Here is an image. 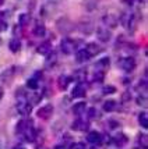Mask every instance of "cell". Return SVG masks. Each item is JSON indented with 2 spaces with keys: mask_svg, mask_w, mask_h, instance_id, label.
Returning a JSON list of instances; mask_svg holds the SVG:
<instances>
[{
  "mask_svg": "<svg viewBox=\"0 0 148 149\" xmlns=\"http://www.w3.org/2000/svg\"><path fill=\"white\" fill-rule=\"evenodd\" d=\"M120 22L123 24L124 28H127L129 31L134 32L135 31V25H137V19H135V15L133 13H126L122 15L120 18Z\"/></svg>",
  "mask_w": 148,
  "mask_h": 149,
  "instance_id": "4",
  "label": "cell"
},
{
  "mask_svg": "<svg viewBox=\"0 0 148 149\" xmlns=\"http://www.w3.org/2000/svg\"><path fill=\"white\" fill-rule=\"evenodd\" d=\"M87 141L92 145H101V143H103V136L98 131H90L87 135Z\"/></svg>",
  "mask_w": 148,
  "mask_h": 149,
  "instance_id": "8",
  "label": "cell"
},
{
  "mask_svg": "<svg viewBox=\"0 0 148 149\" xmlns=\"http://www.w3.org/2000/svg\"><path fill=\"white\" fill-rule=\"evenodd\" d=\"M102 24H103V26H106L108 29H110V28H115L117 25V19H116L115 15L108 14V15H105L102 18Z\"/></svg>",
  "mask_w": 148,
  "mask_h": 149,
  "instance_id": "15",
  "label": "cell"
},
{
  "mask_svg": "<svg viewBox=\"0 0 148 149\" xmlns=\"http://www.w3.org/2000/svg\"><path fill=\"white\" fill-rule=\"evenodd\" d=\"M36 52H38V54H42V56H46V54H49V53L52 52V43L49 42V40L41 42V45L38 46Z\"/></svg>",
  "mask_w": 148,
  "mask_h": 149,
  "instance_id": "16",
  "label": "cell"
},
{
  "mask_svg": "<svg viewBox=\"0 0 148 149\" xmlns=\"http://www.w3.org/2000/svg\"><path fill=\"white\" fill-rule=\"evenodd\" d=\"M117 64H119V67H120L124 72H131V71H134L137 63H135L134 57H131V56H126V57L120 58Z\"/></svg>",
  "mask_w": 148,
  "mask_h": 149,
  "instance_id": "3",
  "label": "cell"
},
{
  "mask_svg": "<svg viewBox=\"0 0 148 149\" xmlns=\"http://www.w3.org/2000/svg\"><path fill=\"white\" fill-rule=\"evenodd\" d=\"M29 127H34V121L31 118H24V120H20L17 125H15V131H17V134H22L27 128H29Z\"/></svg>",
  "mask_w": 148,
  "mask_h": 149,
  "instance_id": "11",
  "label": "cell"
},
{
  "mask_svg": "<svg viewBox=\"0 0 148 149\" xmlns=\"http://www.w3.org/2000/svg\"><path fill=\"white\" fill-rule=\"evenodd\" d=\"M71 82V78L69 77V75H66V74H63V75H60L58 79V86L60 91H66L67 89V86L70 85Z\"/></svg>",
  "mask_w": 148,
  "mask_h": 149,
  "instance_id": "17",
  "label": "cell"
},
{
  "mask_svg": "<svg viewBox=\"0 0 148 149\" xmlns=\"http://www.w3.org/2000/svg\"><path fill=\"white\" fill-rule=\"evenodd\" d=\"M42 149H46V148H42Z\"/></svg>",
  "mask_w": 148,
  "mask_h": 149,
  "instance_id": "43",
  "label": "cell"
},
{
  "mask_svg": "<svg viewBox=\"0 0 148 149\" xmlns=\"http://www.w3.org/2000/svg\"><path fill=\"white\" fill-rule=\"evenodd\" d=\"M29 24V15L28 14H20L18 15V25L21 28H25Z\"/></svg>",
  "mask_w": 148,
  "mask_h": 149,
  "instance_id": "27",
  "label": "cell"
},
{
  "mask_svg": "<svg viewBox=\"0 0 148 149\" xmlns=\"http://www.w3.org/2000/svg\"><path fill=\"white\" fill-rule=\"evenodd\" d=\"M109 63H110L109 57H102L101 60H98L97 61V64H95V70H99V71H106V68H109Z\"/></svg>",
  "mask_w": 148,
  "mask_h": 149,
  "instance_id": "22",
  "label": "cell"
},
{
  "mask_svg": "<svg viewBox=\"0 0 148 149\" xmlns=\"http://www.w3.org/2000/svg\"><path fill=\"white\" fill-rule=\"evenodd\" d=\"M15 71H17V67H8L6 71L1 72V79H3V82H11L14 79V77H15Z\"/></svg>",
  "mask_w": 148,
  "mask_h": 149,
  "instance_id": "13",
  "label": "cell"
},
{
  "mask_svg": "<svg viewBox=\"0 0 148 149\" xmlns=\"http://www.w3.org/2000/svg\"><path fill=\"white\" fill-rule=\"evenodd\" d=\"M116 92V88L113 85H108V86H103L102 88V93L103 95H112Z\"/></svg>",
  "mask_w": 148,
  "mask_h": 149,
  "instance_id": "30",
  "label": "cell"
},
{
  "mask_svg": "<svg viewBox=\"0 0 148 149\" xmlns=\"http://www.w3.org/2000/svg\"><path fill=\"white\" fill-rule=\"evenodd\" d=\"M8 49H10L13 53H18L20 49H21V42H20V39H17V38L11 39V40L8 42Z\"/></svg>",
  "mask_w": 148,
  "mask_h": 149,
  "instance_id": "24",
  "label": "cell"
},
{
  "mask_svg": "<svg viewBox=\"0 0 148 149\" xmlns=\"http://www.w3.org/2000/svg\"><path fill=\"white\" fill-rule=\"evenodd\" d=\"M140 97H142V104H145V102H147V99H145V93H144V95H140ZM137 103L138 104H141V99H138V100H137Z\"/></svg>",
  "mask_w": 148,
  "mask_h": 149,
  "instance_id": "34",
  "label": "cell"
},
{
  "mask_svg": "<svg viewBox=\"0 0 148 149\" xmlns=\"http://www.w3.org/2000/svg\"><path fill=\"white\" fill-rule=\"evenodd\" d=\"M0 149H1V143H0Z\"/></svg>",
  "mask_w": 148,
  "mask_h": 149,
  "instance_id": "42",
  "label": "cell"
},
{
  "mask_svg": "<svg viewBox=\"0 0 148 149\" xmlns=\"http://www.w3.org/2000/svg\"><path fill=\"white\" fill-rule=\"evenodd\" d=\"M97 36L101 42H108L110 39V36H112V32H110V29H108L106 26L102 25L97 29Z\"/></svg>",
  "mask_w": 148,
  "mask_h": 149,
  "instance_id": "12",
  "label": "cell"
},
{
  "mask_svg": "<svg viewBox=\"0 0 148 149\" xmlns=\"http://www.w3.org/2000/svg\"><path fill=\"white\" fill-rule=\"evenodd\" d=\"M90 58H91L90 53L87 52V50H85L84 47L76 52V60H77L78 63H85V61H88Z\"/></svg>",
  "mask_w": 148,
  "mask_h": 149,
  "instance_id": "20",
  "label": "cell"
},
{
  "mask_svg": "<svg viewBox=\"0 0 148 149\" xmlns=\"http://www.w3.org/2000/svg\"><path fill=\"white\" fill-rule=\"evenodd\" d=\"M38 86H39V81L36 78L32 77L27 81V88H28V89H34V91H35V89H38Z\"/></svg>",
  "mask_w": 148,
  "mask_h": 149,
  "instance_id": "28",
  "label": "cell"
},
{
  "mask_svg": "<svg viewBox=\"0 0 148 149\" xmlns=\"http://www.w3.org/2000/svg\"><path fill=\"white\" fill-rule=\"evenodd\" d=\"M6 29H7V22L3 21V19H0V32H3V31H6Z\"/></svg>",
  "mask_w": 148,
  "mask_h": 149,
  "instance_id": "32",
  "label": "cell"
},
{
  "mask_svg": "<svg viewBox=\"0 0 148 149\" xmlns=\"http://www.w3.org/2000/svg\"><path fill=\"white\" fill-rule=\"evenodd\" d=\"M84 49H85L87 52L90 53V56H91V57L97 56L98 53H99L101 50H102V47H101V46L98 45V43H94V42H91V43H88V45L85 46Z\"/></svg>",
  "mask_w": 148,
  "mask_h": 149,
  "instance_id": "18",
  "label": "cell"
},
{
  "mask_svg": "<svg viewBox=\"0 0 148 149\" xmlns=\"http://www.w3.org/2000/svg\"><path fill=\"white\" fill-rule=\"evenodd\" d=\"M34 35L36 36V38H42V36H45L46 33V26L45 24L41 21V19H38L36 22H35V26H34Z\"/></svg>",
  "mask_w": 148,
  "mask_h": 149,
  "instance_id": "14",
  "label": "cell"
},
{
  "mask_svg": "<svg viewBox=\"0 0 148 149\" xmlns=\"http://www.w3.org/2000/svg\"><path fill=\"white\" fill-rule=\"evenodd\" d=\"M85 93H87V85H85V82H78V84L73 88L71 96L73 97H84Z\"/></svg>",
  "mask_w": 148,
  "mask_h": 149,
  "instance_id": "9",
  "label": "cell"
},
{
  "mask_svg": "<svg viewBox=\"0 0 148 149\" xmlns=\"http://www.w3.org/2000/svg\"><path fill=\"white\" fill-rule=\"evenodd\" d=\"M55 149H67V148H66V146H63V145L60 143V145H56V146H55Z\"/></svg>",
  "mask_w": 148,
  "mask_h": 149,
  "instance_id": "35",
  "label": "cell"
},
{
  "mask_svg": "<svg viewBox=\"0 0 148 149\" xmlns=\"http://www.w3.org/2000/svg\"><path fill=\"white\" fill-rule=\"evenodd\" d=\"M17 111L21 116H29L32 111V106L29 103V100L27 99L25 92L22 89L17 92Z\"/></svg>",
  "mask_w": 148,
  "mask_h": 149,
  "instance_id": "1",
  "label": "cell"
},
{
  "mask_svg": "<svg viewBox=\"0 0 148 149\" xmlns=\"http://www.w3.org/2000/svg\"><path fill=\"white\" fill-rule=\"evenodd\" d=\"M74 149H87L85 148V145H84L83 142H78V143H74V146H73Z\"/></svg>",
  "mask_w": 148,
  "mask_h": 149,
  "instance_id": "33",
  "label": "cell"
},
{
  "mask_svg": "<svg viewBox=\"0 0 148 149\" xmlns=\"http://www.w3.org/2000/svg\"><path fill=\"white\" fill-rule=\"evenodd\" d=\"M52 1H58V0H52Z\"/></svg>",
  "mask_w": 148,
  "mask_h": 149,
  "instance_id": "41",
  "label": "cell"
},
{
  "mask_svg": "<svg viewBox=\"0 0 148 149\" xmlns=\"http://www.w3.org/2000/svg\"><path fill=\"white\" fill-rule=\"evenodd\" d=\"M137 1H144V0H137Z\"/></svg>",
  "mask_w": 148,
  "mask_h": 149,
  "instance_id": "40",
  "label": "cell"
},
{
  "mask_svg": "<svg viewBox=\"0 0 148 149\" xmlns=\"http://www.w3.org/2000/svg\"><path fill=\"white\" fill-rule=\"evenodd\" d=\"M103 78H105V71H99V70L94 71V81L95 82H102Z\"/></svg>",
  "mask_w": 148,
  "mask_h": 149,
  "instance_id": "29",
  "label": "cell"
},
{
  "mask_svg": "<svg viewBox=\"0 0 148 149\" xmlns=\"http://www.w3.org/2000/svg\"><path fill=\"white\" fill-rule=\"evenodd\" d=\"M71 128L74 131H80V132H85L90 128V120L85 118H77L74 123L71 124Z\"/></svg>",
  "mask_w": 148,
  "mask_h": 149,
  "instance_id": "6",
  "label": "cell"
},
{
  "mask_svg": "<svg viewBox=\"0 0 148 149\" xmlns=\"http://www.w3.org/2000/svg\"><path fill=\"white\" fill-rule=\"evenodd\" d=\"M138 123L141 125L142 128H148V114L147 111H141L138 114Z\"/></svg>",
  "mask_w": 148,
  "mask_h": 149,
  "instance_id": "26",
  "label": "cell"
},
{
  "mask_svg": "<svg viewBox=\"0 0 148 149\" xmlns=\"http://www.w3.org/2000/svg\"><path fill=\"white\" fill-rule=\"evenodd\" d=\"M4 4V0H0V6H3Z\"/></svg>",
  "mask_w": 148,
  "mask_h": 149,
  "instance_id": "38",
  "label": "cell"
},
{
  "mask_svg": "<svg viewBox=\"0 0 148 149\" xmlns=\"http://www.w3.org/2000/svg\"><path fill=\"white\" fill-rule=\"evenodd\" d=\"M56 61H58V54L52 50L49 54H46V60H45V64H46V67H53V65L56 64Z\"/></svg>",
  "mask_w": 148,
  "mask_h": 149,
  "instance_id": "23",
  "label": "cell"
},
{
  "mask_svg": "<svg viewBox=\"0 0 148 149\" xmlns=\"http://www.w3.org/2000/svg\"><path fill=\"white\" fill-rule=\"evenodd\" d=\"M85 109H87V103L85 102H77V103L73 104V113L76 116H81L85 113Z\"/></svg>",
  "mask_w": 148,
  "mask_h": 149,
  "instance_id": "21",
  "label": "cell"
},
{
  "mask_svg": "<svg viewBox=\"0 0 148 149\" xmlns=\"http://www.w3.org/2000/svg\"><path fill=\"white\" fill-rule=\"evenodd\" d=\"M56 25H58V29L62 33L63 32L67 33V32H70L71 29H73V22H71L70 19H67V18H59Z\"/></svg>",
  "mask_w": 148,
  "mask_h": 149,
  "instance_id": "7",
  "label": "cell"
},
{
  "mask_svg": "<svg viewBox=\"0 0 148 149\" xmlns=\"http://www.w3.org/2000/svg\"><path fill=\"white\" fill-rule=\"evenodd\" d=\"M1 97H3V88L0 86V100H1Z\"/></svg>",
  "mask_w": 148,
  "mask_h": 149,
  "instance_id": "36",
  "label": "cell"
},
{
  "mask_svg": "<svg viewBox=\"0 0 148 149\" xmlns=\"http://www.w3.org/2000/svg\"><path fill=\"white\" fill-rule=\"evenodd\" d=\"M97 116H98L97 109H94V107H91V109H88V118H90V120H92V118H95Z\"/></svg>",
  "mask_w": 148,
  "mask_h": 149,
  "instance_id": "31",
  "label": "cell"
},
{
  "mask_svg": "<svg viewBox=\"0 0 148 149\" xmlns=\"http://www.w3.org/2000/svg\"><path fill=\"white\" fill-rule=\"evenodd\" d=\"M14 149H25V148H22V146H15Z\"/></svg>",
  "mask_w": 148,
  "mask_h": 149,
  "instance_id": "37",
  "label": "cell"
},
{
  "mask_svg": "<svg viewBox=\"0 0 148 149\" xmlns=\"http://www.w3.org/2000/svg\"><path fill=\"white\" fill-rule=\"evenodd\" d=\"M77 47H78V40L71 39V38L63 39L62 43H60V50L65 53V54H67V56L77 52Z\"/></svg>",
  "mask_w": 148,
  "mask_h": 149,
  "instance_id": "2",
  "label": "cell"
},
{
  "mask_svg": "<svg viewBox=\"0 0 148 149\" xmlns=\"http://www.w3.org/2000/svg\"><path fill=\"white\" fill-rule=\"evenodd\" d=\"M102 109L105 111H115L116 109H117V102L116 100H112V99H109V100H106L105 103H103V106H102Z\"/></svg>",
  "mask_w": 148,
  "mask_h": 149,
  "instance_id": "25",
  "label": "cell"
},
{
  "mask_svg": "<svg viewBox=\"0 0 148 149\" xmlns=\"http://www.w3.org/2000/svg\"><path fill=\"white\" fill-rule=\"evenodd\" d=\"M52 116H53V106L52 104H43L36 111V117L41 118V120H45V121L49 120Z\"/></svg>",
  "mask_w": 148,
  "mask_h": 149,
  "instance_id": "5",
  "label": "cell"
},
{
  "mask_svg": "<svg viewBox=\"0 0 148 149\" xmlns=\"http://www.w3.org/2000/svg\"><path fill=\"white\" fill-rule=\"evenodd\" d=\"M135 142H137V148L147 149L148 148V136H147V134H145V132L138 134V135H137V139H135Z\"/></svg>",
  "mask_w": 148,
  "mask_h": 149,
  "instance_id": "19",
  "label": "cell"
},
{
  "mask_svg": "<svg viewBox=\"0 0 148 149\" xmlns=\"http://www.w3.org/2000/svg\"><path fill=\"white\" fill-rule=\"evenodd\" d=\"M113 143H115L117 148H123V146H126L127 143H129V138L127 135L124 134V132H117L115 136H113Z\"/></svg>",
  "mask_w": 148,
  "mask_h": 149,
  "instance_id": "10",
  "label": "cell"
},
{
  "mask_svg": "<svg viewBox=\"0 0 148 149\" xmlns=\"http://www.w3.org/2000/svg\"><path fill=\"white\" fill-rule=\"evenodd\" d=\"M91 149H98V148H97V146H95V145H94V146H92V148H91Z\"/></svg>",
  "mask_w": 148,
  "mask_h": 149,
  "instance_id": "39",
  "label": "cell"
}]
</instances>
